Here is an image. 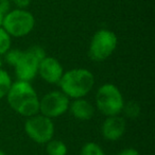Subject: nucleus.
Here are the masks:
<instances>
[{
	"instance_id": "obj_1",
	"label": "nucleus",
	"mask_w": 155,
	"mask_h": 155,
	"mask_svg": "<svg viewBox=\"0 0 155 155\" xmlns=\"http://www.w3.org/2000/svg\"><path fill=\"white\" fill-rule=\"evenodd\" d=\"M5 99L10 107L25 118L39 113V97L31 82H13Z\"/></svg>"
},
{
	"instance_id": "obj_2",
	"label": "nucleus",
	"mask_w": 155,
	"mask_h": 155,
	"mask_svg": "<svg viewBox=\"0 0 155 155\" xmlns=\"http://www.w3.org/2000/svg\"><path fill=\"white\" fill-rule=\"evenodd\" d=\"M96 79L94 73L86 68H72L64 71L58 82L61 91L69 99L85 98L95 86Z\"/></svg>"
},
{
	"instance_id": "obj_3",
	"label": "nucleus",
	"mask_w": 155,
	"mask_h": 155,
	"mask_svg": "<svg viewBox=\"0 0 155 155\" xmlns=\"http://www.w3.org/2000/svg\"><path fill=\"white\" fill-rule=\"evenodd\" d=\"M124 102L121 91L113 83H105L97 89L96 108L105 117L120 115Z\"/></svg>"
},
{
	"instance_id": "obj_4",
	"label": "nucleus",
	"mask_w": 155,
	"mask_h": 155,
	"mask_svg": "<svg viewBox=\"0 0 155 155\" xmlns=\"http://www.w3.org/2000/svg\"><path fill=\"white\" fill-rule=\"evenodd\" d=\"M118 46L116 33L110 29H99L96 31L88 46V58L93 62L101 63L113 55Z\"/></svg>"
},
{
	"instance_id": "obj_5",
	"label": "nucleus",
	"mask_w": 155,
	"mask_h": 155,
	"mask_svg": "<svg viewBox=\"0 0 155 155\" xmlns=\"http://www.w3.org/2000/svg\"><path fill=\"white\" fill-rule=\"evenodd\" d=\"M35 27V17L27 9H14L5 15L2 28L11 37L21 38L29 35Z\"/></svg>"
},
{
	"instance_id": "obj_6",
	"label": "nucleus",
	"mask_w": 155,
	"mask_h": 155,
	"mask_svg": "<svg viewBox=\"0 0 155 155\" xmlns=\"http://www.w3.org/2000/svg\"><path fill=\"white\" fill-rule=\"evenodd\" d=\"M24 130L26 135L35 143L46 144L53 138L55 127L52 119L38 113L26 118Z\"/></svg>"
},
{
	"instance_id": "obj_7",
	"label": "nucleus",
	"mask_w": 155,
	"mask_h": 155,
	"mask_svg": "<svg viewBox=\"0 0 155 155\" xmlns=\"http://www.w3.org/2000/svg\"><path fill=\"white\" fill-rule=\"evenodd\" d=\"M70 99L61 91H51L39 98V114L52 119L68 112Z\"/></svg>"
},
{
	"instance_id": "obj_8",
	"label": "nucleus",
	"mask_w": 155,
	"mask_h": 155,
	"mask_svg": "<svg viewBox=\"0 0 155 155\" xmlns=\"http://www.w3.org/2000/svg\"><path fill=\"white\" fill-rule=\"evenodd\" d=\"M64 71V67L58 58L47 55L39 62L37 75L48 84H58Z\"/></svg>"
},
{
	"instance_id": "obj_9",
	"label": "nucleus",
	"mask_w": 155,
	"mask_h": 155,
	"mask_svg": "<svg viewBox=\"0 0 155 155\" xmlns=\"http://www.w3.org/2000/svg\"><path fill=\"white\" fill-rule=\"evenodd\" d=\"M39 61L29 51L28 49L24 50L21 58L14 66L15 75L18 81L31 82L37 75Z\"/></svg>"
},
{
	"instance_id": "obj_10",
	"label": "nucleus",
	"mask_w": 155,
	"mask_h": 155,
	"mask_svg": "<svg viewBox=\"0 0 155 155\" xmlns=\"http://www.w3.org/2000/svg\"><path fill=\"white\" fill-rule=\"evenodd\" d=\"M127 131V120L121 115L108 116L101 124V135L107 141H118Z\"/></svg>"
},
{
	"instance_id": "obj_11",
	"label": "nucleus",
	"mask_w": 155,
	"mask_h": 155,
	"mask_svg": "<svg viewBox=\"0 0 155 155\" xmlns=\"http://www.w3.org/2000/svg\"><path fill=\"white\" fill-rule=\"evenodd\" d=\"M68 112H70L72 117L77 120L89 121L95 116L96 107L91 102H89L85 98H79L70 101Z\"/></svg>"
},
{
	"instance_id": "obj_12",
	"label": "nucleus",
	"mask_w": 155,
	"mask_h": 155,
	"mask_svg": "<svg viewBox=\"0 0 155 155\" xmlns=\"http://www.w3.org/2000/svg\"><path fill=\"white\" fill-rule=\"evenodd\" d=\"M46 152L47 155H67L68 148L64 141L52 138L46 143Z\"/></svg>"
},
{
	"instance_id": "obj_13",
	"label": "nucleus",
	"mask_w": 155,
	"mask_h": 155,
	"mask_svg": "<svg viewBox=\"0 0 155 155\" xmlns=\"http://www.w3.org/2000/svg\"><path fill=\"white\" fill-rule=\"evenodd\" d=\"M124 114L125 118L132 119V120H135L141 114V106L139 105L137 101H134V100H131V101H127L124 102L122 107V112Z\"/></svg>"
},
{
	"instance_id": "obj_14",
	"label": "nucleus",
	"mask_w": 155,
	"mask_h": 155,
	"mask_svg": "<svg viewBox=\"0 0 155 155\" xmlns=\"http://www.w3.org/2000/svg\"><path fill=\"white\" fill-rule=\"evenodd\" d=\"M13 83L9 72L5 69H0V100L7 97L11 85Z\"/></svg>"
},
{
	"instance_id": "obj_15",
	"label": "nucleus",
	"mask_w": 155,
	"mask_h": 155,
	"mask_svg": "<svg viewBox=\"0 0 155 155\" xmlns=\"http://www.w3.org/2000/svg\"><path fill=\"white\" fill-rule=\"evenodd\" d=\"M80 155H105V153L101 146L94 141H89L83 144L80 151Z\"/></svg>"
},
{
	"instance_id": "obj_16",
	"label": "nucleus",
	"mask_w": 155,
	"mask_h": 155,
	"mask_svg": "<svg viewBox=\"0 0 155 155\" xmlns=\"http://www.w3.org/2000/svg\"><path fill=\"white\" fill-rule=\"evenodd\" d=\"M12 48V37L1 27L0 28V56H3Z\"/></svg>"
},
{
	"instance_id": "obj_17",
	"label": "nucleus",
	"mask_w": 155,
	"mask_h": 155,
	"mask_svg": "<svg viewBox=\"0 0 155 155\" xmlns=\"http://www.w3.org/2000/svg\"><path fill=\"white\" fill-rule=\"evenodd\" d=\"M22 54H24V50H20V49H11L5 54V61L9 66L14 67L16 64L18 63V61L21 58Z\"/></svg>"
},
{
	"instance_id": "obj_18",
	"label": "nucleus",
	"mask_w": 155,
	"mask_h": 155,
	"mask_svg": "<svg viewBox=\"0 0 155 155\" xmlns=\"http://www.w3.org/2000/svg\"><path fill=\"white\" fill-rule=\"evenodd\" d=\"M28 50L31 52V53L33 54V55L35 56V58H37V60L41 62V60H43L45 56H47V54H46V51L45 49H44L41 46L39 45H33L31 46L30 48H28Z\"/></svg>"
},
{
	"instance_id": "obj_19",
	"label": "nucleus",
	"mask_w": 155,
	"mask_h": 155,
	"mask_svg": "<svg viewBox=\"0 0 155 155\" xmlns=\"http://www.w3.org/2000/svg\"><path fill=\"white\" fill-rule=\"evenodd\" d=\"M10 1L17 9H27L32 2V0H10Z\"/></svg>"
},
{
	"instance_id": "obj_20",
	"label": "nucleus",
	"mask_w": 155,
	"mask_h": 155,
	"mask_svg": "<svg viewBox=\"0 0 155 155\" xmlns=\"http://www.w3.org/2000/svg\"><path fill=\"white\" fill-rule=\"evenodd\" d=\"M11 1L10 0H0V13H2L3 15L11 11Z\"/></svg>"
},
{
	"instance_id": "obj_21",
	"label": "nucleus",
	"mask_w": 155,
	"mask_h": 155,
	"mask_svg": "<svg viewBox=\"0 0 155 155\" xmlns=\"http://www.w3.org/2000/svg\"><path fill=\"white\" fill-rule=\"evenodd\" d=\"M118 155H140V153L139 151L134 148H127L123 149L122 151H120Z\"/></svg>"
},
{
	"instance_id": "obj_22",
	"label": "nucleus",
	"mask_w": 155,
	"mask_h": 155,
	"mask_svg": "<svg viewBox=\"0 0 155 155\" xmlns=\"http://www.w3.org/2000/svg\"><path fill=\"white\" fill-rule=\"evenodd\" d=\"M3 18H5V15H3L2 13H0V28H1V27H2Z\"/></svg>"
},
{
	"instance_id": "obj_23",
	"label": "nucleus",
	"mask_w": 155,
	"mask_h": 155,
	"mask_svg": "<svg viewBox=\"0 0 155 155\" xmlns=\"http://www.w3.org/2000/svg\"><path fill=\"white\" fill-rule=\"evenodd\" d=\"M3 66V60H2V56H0V69H2Z\"/></svg>"
},
{
	"instance_id": "obj_24",
	"label": "nucleus",
	"mask_w": 155,
	"mask_h": 155,
	"mask_svg": "<svg viewBox=\"0 0 155 155\" xmlns=\"http://www.w3.org/2000/svg\"><path fill=\"white\" fill-rule=\"evenodd\" d=\"M0 155H8V154L2 150V149H0Z\"/></svg>"
}]
</instances>
